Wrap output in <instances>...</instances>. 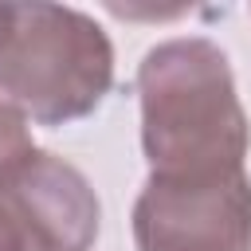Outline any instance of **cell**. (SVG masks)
Listing matches in <instances>:
<instances>
[{
	"mask_svg": "<svg viewBox=\"0 0 251 251\" xmlns=\"http://www.w3.org/2000/svg\"><path fill=\"white\" fill-rule=\"evenodd\" d=\"M0 251H16V243H12V235H8L4 224H0Z\"/></svg>",
	"mask_w": 251,
	"mask_h": 251,
	"instance_id": "6",
	"label": "cell"
},
{
	"mask_svg": "<svg viewBox=\"0 0 251 251\" xmlns=\"http://www.w3.org/2000/svg\"><path fill=\"white\" fill-rule=\"evenodd\" d=\"M31 122L20 106H12L4 94H0V173L8 165H16L24 153H31Z\"/></svg>",
	"mask_w": 251,
	"mask_h": 251,
	"instance_id": "5",
	"label": "cell"
},
{
	"mask_svg": "<svg viewBox=\"0 0 251 251\" xmlns=\"http://www.w3.org/2000/svg\"><path fill=\"white\" fill-rule=\"evenodd\" d=\"M0 224L16 251H94L102 204L82 169L31 149L0 173Z\"/></svg>",
	"mask_w": 251,
	"mask_h": 251,
	"instance_id": "4",
	"label": "cell"
},
{
	"mask_svg": "<svg viewBox=\"0 0 251 251\" xmlns=\"http://www.w3.org/2000/svg\"><path fill=\"white\" fill-rule=\"evenodd\" d=\"M137 251H251V176H157L133 200Z\"/></svg>",
	"mask_w": 251,
	"mask_h": 251,
	"instance_id": "3",
	"label": "cell"
},
{
	"mask_svg": "<svg viewBox=\"0 0 251 251\" xmlns=\"http://www.w3.org/2000/svg\"><path fill=\"white\" fill-rule=\"evenodd\" d=\"M141 149L157 176L239 173L247 114L227 55L204 35L165 39L137 67Z\"/></svg>",
	"mask_w": 251,
	"mask_h": 251,
	"instance_id": "1",
	"label": "cell"
},
{
	"mask_svg": "<svg viewBox=\"0 0 251 251\" xmlns=\"http://www.w3.org/2000/svg\"><path fill=\"white\" fill-rule=\"evenodd\" d=\"M114 86V43L78 8L47 0L0 4V94L35 126H67Z\"/></svg>",
	"mask_w": 251,
	"mask_h": 251,
	"instance_id": "2",
	"label": "cell"
}]
</instances>
